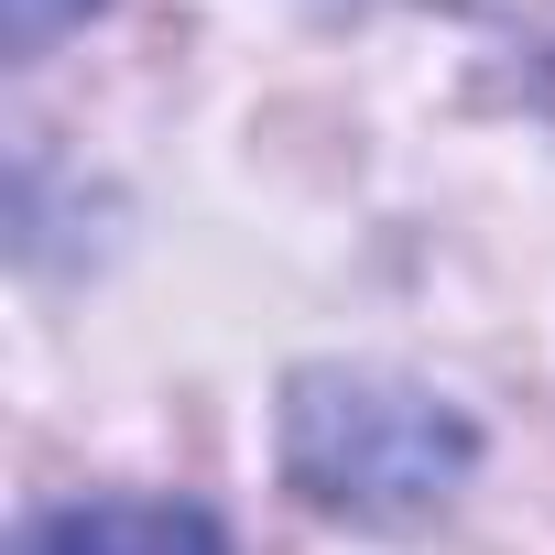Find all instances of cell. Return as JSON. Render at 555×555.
I'll use <instances>...</instances> for the list:
<instances>
[{
  "label": "cell",
  "mask_w": 555,
  "mask_h": 555,
  "mask_svg": "<svg viewBox=\"0 0 555 555\" xmlns=\"http://www.w3.org/2000/svg\"><path fill=\"white\" fill-rule=\"evenodd\" d=\"M468 425L392 371H306L284 392V468L349 522H414L468 479Z\"/></svg>",
  "instance_id": "cell-1"
},
{
  "label": "cell",
  "mask_w": 555,
  "mask_h": 555,
  "mask_svg": "<svg viewBox=\"0 0 555 555\" xmlns=\"http://www.w3.org/2000/svg\"><path fill=\"white\" fill-rule=\"evenodd\" d=\"M23 555H229L196 501H66L23 533Z\"/></svg>",
  "instance_id": "cell-2"
},
{
  "label": "cell",
  "mask_w": 555,
  "mask_h": 555,
  "mask_svg": "<svg viewBox=\"0 0 555 555\" xmlns=\"http://www.w3.org/2000/svg\"><path fill=\"white\" fill-rule=\"evenodd\" d=\"M99 12V0H0V44H12V55H44L66 23H88Z\"/></svg>",
  "instance_id": "cell-3"
}]
</instances>
